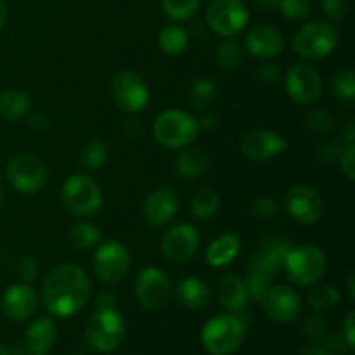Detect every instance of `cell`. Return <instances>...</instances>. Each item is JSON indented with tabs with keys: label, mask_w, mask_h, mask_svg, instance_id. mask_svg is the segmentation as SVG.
<instances>
[{
	"label": "cell",
	"mask_w": 355,
	"mask_h": 355,
	"mask_svg": "<svg viewBox=\"0 0 355 355\" xmlns=\"http://www.w3.org/2000/svg\"><path fill=\"white\" fill-rule=\"evenodd\" d=\"M90 279L75 263L55 266L42 284V302L49 314L66 319L78 314L90 298Z\"/></svg>",
	"instance_id": "1"
},
{
	"label": "cell",
	"mask_w": 355,
	"mask_h": 355,
	"mask_svg": "<svg viewBox=\"0 0 355 355\" xmlns=\"http://www.w3.org/2000/svg\"><path fill=\"white\" fill-rule=\"evenodd\" d=\"M290 248V239L277 232L267 234L260 239L259 246L250 255L248 266H246L245 283L250 298L259 302L262 300L267 290L272 286L279 270L283 269V260Z\"/></svg>",
	"instance_id": "2"
},
{
	"label": "cell",
	"mask_w": 355,
	"mask_h": 355,
	"mask_svg": "<svg viewBox=\"0 0 355 355\" xmlns=\"http://www.w3.org/2000/svg\"><path fill=\"white\" fill-rule=\"evenodd\" d=\"M246 338V322L239 314H218L201 328V343L211 355H231Z\"/></svg>",
	"instance_id": "3"
},
{
	"label": "cell",
	"mask_w": 355,
	"mask_h": 355,
	"mask_svg": "<svg viewBox=\"0 0 355 355\" xmlns=\"http://www.w3.org/2000/svg\"><path fill=\"white\" fill-rule=\"evenodd\" d=\"M283 269L288 279L302 288H309L319 283L328 269L326 253L318 245L291 246L283 260Z\"/></svg>",
	"instance_id": "4"
},
{
	"label": "cell",
	"mask_w": 355,
	"mask_h": 355,
	"mask_svg": "<svg viewBox=\"0 0 355 355\" xmlns=\"http://www.w3.org/2000/svg\"><path fill=\"white\" fill-rule=\"evenodd\" d=\"M200 134L198 120L182 110H166L155 118L153 135L166 149H184L193 144Z\"/></svg>",
	"instance_id": "5"
},
{
	"label": "cell",
	"mask_w": 355,
	"mask_h": 355,
	"mask_svg": "<svg viewBox=\"0 0 355 355\" xmlns=\"http://www.w3.org/2000/svg\"><path fill=\"white\" fill-rule=\"evenodd\" d=\"M61 203L75 217L87 218L101 210L103 193L89 173H73L61 186Z\"/></svg>",
	"instance_id": "6"
},
{
	"label": "cell",
	"mask_w": 355,
	"mask_h": 355,
	"mask_svg": "<svg viewBox=\"0 0 355 355\" xmlns=\"http://www.w3.org/2000/svg\"><path fill=\"white\" fill-rule=\"evenodd\" d=\"M338 30L329 21H311L295 33L291 45L300 58L319 61L331 55L338 47Z\"/></svg>",
	"instance_id": "7"
},
{
	"label": "cell",
	"mask_w": 355,
	"mask_h": 355,
	"mask_svg": "<svg viewBox=\"0 0 355 355\" xmlns=\"http://www.w3.org/2000/svg\"><path fill=\"white\" fill-rule=\"evenodd\" d=\"M132 259L127 246L116 239L101 241L96 246L92 259V269L97 279L103 284H118L127 277Z\"/></svg>",
	"instance_id": "8"
},
{
	"label": "cell",
	"mask_w": 355,
	"mask_h": 355,
	"mask_svg": "<svg viewBox=\"0 0 355 355\" xmlns=\"http://www.w3.org/2000/svg\"><path fill=\"white\" fill-rule=\"evenodd\" d=\"M125 321L116 309H97L87 324V340L96 350L110 354L121 345Z\"/></svg>",
	"instance_id": "9"
},
{
	"label": "cell",
	"mask_w": 355,
	"mask_h": 355,
	"mask_svg": "<svg viewBox=\"0 0 355 355\" xmlns=\"http://www.w3.org/2000/svg\"><path fill=\"white\" fill-rule=\"evenodd\" d=\"M7 182L21 194L40 193L47 184V166L38 156L28 155H16L6 166Z\"/></svg>",
	"instance_id": "10"
},
{
	"label": "cell",
	"mask_w": 355,
	"mask_h": 355,
	"mask_svg": "<svg viewBox=\"0 0 355 355\" xmlns=\"http://www.w3.org/2000/svg\"><path fill=\"white\" fill-rule=\"evenodd\" d=\"M250 19V10L243 0H214L207 7V24L222 38L241 33Z\"/></svg>",
	"instance_id": "11"
},
{
	"label": "cell",
	"mask_w": 355,
	"mask_h": 355,
	"mask_svg": "<svg viewBox=\"0 0 355 355\" xmlns=\"http://www.w3.org/2000/svg\"><path fill=\"white\" fill-rule=\"evenodd\" d=\"M135 298L148 311L166 307L172 298V284L165 270L156 266H148L139 270L135 277Z\"/></svg>",
	"instance_id": "12"
},
{
	"label": "cell",
	"mask_w": 355,
	"mask_h": 355,
	"mask_svg": "<svg viewBox=\"0 0 355 355\" xmlns=\"http://www.w3.org/2000/svg\"><path fill=\"white\" fill-rule=\"evenodd\" d=\"M284 208L293 222L312 225L324 214V203L318 189L309 184H295L284 194Z\"/></svg>",
	"instance_id": "13"
},
{
	"label": "cell",
	"mask_w": 355,
	"mask_h": 355,
	"mask_svg": "<svg viewBox=\"0 0 355 355\" xmlns=\"http://www.w3.org/2000/svg\"><path fill=\"white\" fill-rule=\"evenodd\" d=\"M200 248V232L189 222L172 225L159 241V252L166 262L186 263Z\"/></svg>",
	"instance_id": "14"
},
{
	"label": "cell",
	"mask_w": 355,
	"mask_h": 355,
	"mask_svg": "<svg viewBox=\"0 0 355 355\" xmlns=\"http://www.w3.org/2000/svg\"><path fill=\"white\" fill-rule=\"evenodd\" d=\"M284 89L293 103L300 106H312L322 94V78L314 66L300 62L286 71Z\"/></svg>",
	"instance_id": "15"
},
{
	"label": "cell",
	"mask_w": 355,
	"mask_h": 355,
	"mask_svg": "<svg viewBox=\"0 0 355 355\" xmlns=\"http://www.w3.org/2000/svg\"><path fill=\"white\" fill-rule=\"evenodd\" d=\"M113 97L127 113H141L149 103V87L144 76L134 69H123L113 80Z\"/></svg>",
	"instance_id": "16"
},
{
	"label": "cell",
	"mask_w": 355,
	"mask_h": 355,
	"mask_svg": "<svg viewBox=\"0 0 355 355\" xmlns=\"http://www.w3.org/2000/svg\"><path fill=\"white\" fill-rule=\"evenodd\" d=\"M288 141L269 128H255L239 141V151L250 162H267L286 151Z\"/></svg>",
	"instance_id": "17"
},
{
	"label": "cell",
	"mask_w": 355,
	"mask_h": 355,
	"mask_svg": "<svg viewBox=\"0 0 355 355\" xmlns=\"http://www.w3.org/2000/svg\"><path fill=\"white\" fill-rule=\"evenodd\" d=\"M260 302L266 314L279 324H291L302 312L300 295L286 284H272Z\"/></svg>",
	"instance_id": "18"
},
{
	"label": "cell",
	"mask_w": 355,
	"mask_h": 355,
	"mask_svg": "<svg viewBox=\"0 0 355 355\" xmlns=\"http://www.w3.org/2000/svg\"><path fill=\"white\" fill-rule=\"evenodd\" d=\"M179 194L172 187H158L146 196L142 203V218L153 227H162L170 224L179 214Z\"/></svg>",
	"instance_id": "19"
},
{
	"label": "cell",
	"mask_w": 355,
	"mask_h": 355,
	"mask_svg": "<svg viewBox=\"0 0 355 355\" xmlns=\"http://www.w3.org/2000/svg\"><path fill=\"white\" fill-rule=\"evenodd\" d=\"M245 49L252 58L269 61L277 58L284 49V37L270 24H257L245 35Z\"/></svg>",
	"instance_id": "20"
},
{
	"label": "cell",
	"mask_w": 355,
	"mask_h": 355,
	"mask_svg": "<svg viewBox=\"0 0 355 355\" xmlns=\"http://www.w3.org/2000/svg\"><path fill=\"white\" fill-rule=\"evenodd\" d=\"M38 309V297L30 284L17 283L6 290L2 297V311L10 321H28Z\"/></svg>",
	"instance_id": "21"
},
{
	"label": "cell",
	"mask_w": 355,
	"mask_h": 355,
	"mask_svg": "<svg viewBox=\"0 0 355 355\" xmlns=\"http://www.w3.org/2000/svg\"><path fill=\"white\" fill-rule=\"evenodd\" d=\"M215 295H217L218 304L231 314H241L248 307V288H246L245 279L238 274H224L217 281Z\"/></svg>",
	"instance_id": "22"
},
{
	"label": "cell",
	"mask_w": 355,
	"mask_h": 355,
	"mask_svg": "<svg viewBox=\"0 0 355 355\" xmlns=\"http://www.w3.org/2000/svg\"><path fill=\"white\" fill-rule=\"evenodd\" d=\"M241 252V238L236 232H224L217 236L205 250V260L214 269H224L238 259Z\"/></svg>",
	"instance_id": "23"
},
{
	"label": "cell",
	"mask_w": 355,
	"mask_h": 355,
	"mask_svg": "<svg viewBox=\"0 0 355 355\" xmlns=\"http://www.w3.org/2000/svg\"><path fill=\"white\" fill-rule=\"evenodd\" d=\"M175 297L186 309L198 311L210 304L211 290L201 277L186 276L177 283Z\"/></svg>",
	"instance_id": "24"
},
{
	"label": "cell",
	"mask_w": 355,
	"mask_h": 355,
	"mask_svg": "<svg viewBox=\"0 0 355 355\" xmlns=\"http://www.w3.org/2000/svg\"><path fill=\"white\" fill-rule=\"evenodd\" d=\"M55 336H58V331H55L54 321L47 315H42L28 326L24 343L31 352H49L54 347Z\"/></svg>",
	"instance_id": "25"
},
{
	"label": "cell",
	"mask_w": 355,
	"mask_h": 355,
	"mask_svg": "<svg viewBox=\"0 0 355 355\" xmlns=\"http://www.w3.org/2000/svg\"><path fill=\"white\" fill-rule=\"evenodd\" d=\"M208 163H210V158H208L203 149L187 146L177 156L175 163H173V170H175L180 179H196L208 168Z\"/></svg>",
	"instance_id": "26"
},
{
	"label": "cell",
	"mask_w": 355,
	"mask_h": 355,
	"mask_svg": "<svg viewBox=\"0 0 355 355\" xmlns=\"http://www.w3.org/2000/svg\"><path fill=\"white\" fill-rule=\"evenodd\" d=\"M31 101L26 92L19 89H6L0 92V118L6 121H17L30 113Z\"/></svg>",
	"instance_id": "27"
},
{
	"label": "cell",
	"mask_w": 355,
	"mask_h": 355,
	"mask_svg": "<svg viewBox=\"0 0 355 355\" xmlns=\"http://www.w3.org/2000/svg\"><path fill=\"white\" fill-rule=\"evenodd\" d=\"M218 99V87L217 83L211 78H207V76H201V78H196L191 85L189 94H187V101H189L191 107L194 111H200V113H205V111L210 110Z\"/></svg>",
	"instance_id": "28"
},
{
	"label": "cell",
	"mask_w": 355,
	"mask_h": 355,
	"mask_svg": "<svg viewBox=\"0 0 355 355\" xmlns=\"http://www.w3.org/2000/svg\"><path fill=\"white\" fill-rule=\"evenodd\" d=\"M189 45V33L179 24H168L158 33V47L166 55H180Z\"/></svg>",
	"instance_id": "29"
},
{
	"label": "cell",
	"mask_w": 355,
	"mask_h": 355,
	"mask_svg": "<svg viewBox=\"0 0 355 355\" xmlns=\"http://www.w3.org/2000/svg\"><path fill=\"white\" fill-rule=\"evenodd\" d=\"M68 239L76 250H92L103 241V232L92 222L80 220L69 227Z\"/></svg>",
	"instance_id": "30"
},
{
	"label": "cell",
	"mask_w": 355,
	"mask_h": 355,
	"mask_svg": "<svg viewBox=\"0 0 355 355\" xmlns=\"http://www.w3.org/2000/svg\"><path fill=\"white\" fill-rule=\"evenodd\" d=\"M107 162V144L99 137H92L80 149V165L87 172H97Z\"/></svg>",
	"instance_id": "31"
},
{
	"label": "cell",
	"mask_w": 355,
	"mask_h": 355,
	"mask_svg": "<svg viewBox=\"0 0 355 355\" xmlns=\"http://www.w3.org/2000/svg\"><path fill=\"white\" fill-rule=\"evenodd\" d=\"M220 207V196L210 187H201L191 200V214L196 220H208L217 214Z\"/></svg>",
	"instance_id": "32"
},
{
	"label": "cell",
	"mask_w": 355,
	"mask_h": 355,
	"mask_svg": "<svg viewBox=\"0 0 355 355\" xmlns=\"http://www.w3.org/2000/svg\"><path fill=\"white\" fill-rule=\"evenodd\" d=\"M309 305L318 312H326L340 304V291L335 284L315 283L307 295Z\"/></svg>",
	"instance_id": "33"
},
{
	"label": "cell",
	"mask_w": 355,
	"mask_h": 355,
	"mask_svg": "<svg viewBox=\"0 0 355 355\" xmlns=\"http://www.w3.org/2000/svg\"><path fill=\"white\" fill-rule=\"evenodd\" d=\"M215 61L222 69H236L243 61V47L234 38H224L215 49Z\"/></svg>",
	"instance_id": "34"
},
{
	"label": "cell",
	"mask_w": 355,
	"mask_h": 355,
	"mask_svg": "<svg viewBox=\"0 0 355 355\" xmlns=\"http://www.w3.org/2000/svg\"><path fill=\"white\" fill-rule=\"evenodd\" d=\"M165 16L172 21H189L200 9V0H162Z\"/></svg>",
	"instance_id": "35"
},
{
	"label": "cell",
	"mask_w": 355,
	"mask_h": 355,
	"mask_svg": "<svg viewBox=\"0 0 355 355\" xmlns=\"http://www.w3.org/2000/svg\"><path fill=\"white\" fill-rule=\"evenodd\" d=\"M333 96L340 101L355 99V73L352 69H340L331 78Z\"/></svg>",
	"instance_id": "36"
},
{
	"label": "cell",
	"mask_w": 355,
	"mask_h": 355,
	"mask_svg": "<svg viewBox=\"0 0 355 355\" xmlns=\"http://www.w3.org/2000/svg\"><path fill=\"white\" fill-rule=\"evenodd\" d=\"M277 214H279V205L270 196L257 198L250 207V215L259 224H269L270 220L277 217Z\"/></svg>",
	"instance_id": "37"
},
{
	"label": "cell",
	"mask_w": 355,
	"mask_h": 355,
	"mask_svg": "<svg viewBox=\"0 0 355 355\" xmlns=\"http://www.w3.org/2000/svg\"><path fill=\"white\" fill-rule=\"evenodd\" d=\"M335 127V118L326 110H312L305 118V128L311 134L324 135L329 134Z\"/></svg>",
	"instance_id": "38"
},
{
	"label": "cell",
	"mask_w": 355,
	"mask_h": 355,
	"mask_svg": "<svg viewBox=\"0 0 355 355\" xmlns=\"http://www.w3.org/2000/svg\"><path fill=\"white\" fill-rule=\"evenodd\" d=\"M277 9L286 19L304 21L311 16L312 3L311 0H279Z\"/></svg>",
	"instance_id": "39"
},
{
	"label": "cell",
	"mask_w": 355,
	"mask_h": 355,
	"mask_svg": "<svg viewBox=\"0 0 355 355\" xmlns=\"http://www.w3.org/2000/svg\"><path fill=\"white\" fill-rule=\"evenodd\" d=\"M304 335L312 342H321L328 335V321L321 312L312 314L304 322Z\"/></svg>",
	"instance_id": "40"
},
{
	"label": "cell",
	"mask_w": 355,
	"mask_h": 355,
	"mask_svg": "<svg viewBox=\"0 0 355 355\" xmlns=\"http://www.w3.org/2000/svg\"><path fill=\"white\" fill-rule=\"evenodd\" d=\"M321 6L329 23H343L349 16L350 0H321Z\"/></svg>",
	"instance_id": "41"
},
{
	"label": "cell",
	"mask_w": 355,
	"mask_h": 355,
	"mask_svg": "<svg viewBox=\"0 0 355 355\" xmlns=\"http://www.w3.org/2000/svg\"><path fill=\"white\" fill-rule=\"evenodd\" d=\"M14 270H16V276L21 283L30 284L38 277V270H40V267H38V262L35 257L26 255V257H21V259L17 260L16 269Z\"/></svg>",
	"instance_id": "42"
},
{
	"label": "cell",
	"mask_w": 355,
	"mask_h": 355,
	"mask_svg": "<svg viewBox=\"0 0 355 355\" xmlns=\"http://www.w3.org/2000/svg\"><path fill=\"white\" fill-rule=\"evenodd\" d=\"M255 80L259 85L263 87H274L279 83L281 80V69L277 64H270V62H266V64L260 66L255 73Z\"/></svg>",
	"instance_id": "43"
},
{
	"label": "cell",
	"mask_w": 355,
	"mask_h": 355,
	"mask_svg": "<svg viewBox=\"0 0 355 355\" xmlns=\"http://www.w3.org/2000/svg\"><path fill=\"white\" fill-rule=\"evenodd\" d=\"M340 168L349 180L355 179V144H347L338 156Z\"/></svg>",
	"instance_id": "44"
},
{
	"label": "cell",
	"mask_w": 355,
	"mask_h": 355,
	"mask_svg": "<svg viewBox=\"0 0 355 355\" xmlns=\"http://www.w3.org/2000/svg\"><path fill=\"white\" fill-rule=\"evenodd\" d=\"M340 153H342V149H340V146L336 142H324L315 151V158H318V162L321 165H331V163H335L338 159Z\"/></svg>",
	"instance_id": "45"
},
{
	"label": "cell",
	"mask_w": 355,
	"mask_h": 355,
	"mask_svg": "<svg viewBox=\"0 0 355 355\" xmlns=\"http://www.w3.org/2000/svg\"><path fill=\"white\" fill-rule=\"evenodd\" d=\"M322 347L328 350L329 355H347L349 352H352L350 347L347 345L345 338L342 336V333H333L329 336L326 335V342Z\"/></svg>",
	"instance_id": "46"
},
{
	"label": "cell",
	"mask_w": 355,
	"mask_h": 355,
	"mask_svg": "<svg viewBox=\"0 0 355 355\" xmlns=\"http://www.w3.org/2000/svg\"><path fill=\"white\" fill-rule=\"evenodd\" d=\"M342 336L345 338L347 345L350 347V350L355 349V312L349 311L347 312L345 319L342 321Z\"/></svg>",
	"instance_id": "47"
},
{
	"label": "cell",
	"mask_w": 355,
	"mask_h": 355,
	"mask_svg": "<svg viewBox=\"0 0 355 355\" xmlns=\"http://www.w3.org/2000/svg\"><path fill=\"white\" fill-rule=\"evenodd\" d=\"M97 309H116V297L110 290L101 291L97 297Z\"/></svg>",
	"instance_id": "48"
},
{
	"label": "cell",
	"mask_w": 355,
	"mask_h": 355,
	"mask_svg": "<svg viewBox=\"0 0 355 355\" xmlns=\"http://www.w3.org/2000/svg\"><path fill=\"white\" fill-rule=\"evenodd\" d=\"M125 134H127L130 139H137L139 135L142 134L141 120H139V118H135V116L128 118L127 123H125Z\"/></svg>",
	"instance_id": "49"
},
{
	"label": "cell",
	"mask_w": 355,
	"mask_h": 355,
	"mask_svg": "<svg viewBox=\"0 0 355 355\" xmlns=\"http://www.w3.org/2000/svg\"><path fill=\"white\" fill-rule=\"evenodd\" d=\"M49 125H51V120H49L47 114H44V113H37L30 118L31 130L44 132V130H47Z\"/></svg>",
	"instance_id": "50"
},
{
	"label": "cell",
	"mask_w": 355,
	"mask_h": 355,
	"mask_svg": "<svg viewBox=\"0 0 355 355\" xmlns=\"http://www.w3.org/2000/svg\"><path fill=\"white\" fill-rule=\"evenodd\" d=\"M198 125H200V128H205V130H214L218 125V116L210 113V111H205L200 120H198Z\"/></svg>",
	"instance_id": "51"
},
{
	"label": "cell",
	"mask_w": 355,
	"mask_h": 355,
	"mask_svg": "<svg viewBox=\"0 0 355 355\" xmlns=\"http://www.w3.org/2000/svg\"><path fill=\"white\" fill-rule=\"evenodd\" d=\"M300 355H329L328 350L324 349L322 345H318V343H311V345L304 347L302 349Z\"/></svg>",
	"instance_id": "52"
},
{
	"label": "cell",
	"mask_w": 355,
	"mask_h": 355,
	"mask_svg": "<svg viewBox=\"0 0 355 355\" xmlns=\"http://www.w3.org/2000/svg\"><path fill=\"white\" fill-rule=\"evenodd\" d=\"M7 19H9V9H7L6 3L0 0V30H2L3 26H6Z\"/></svg>",
	"instance_id": "53"
},
{
	"label": "cell",
	"mask_w": 355,
	"mask_h": 355,
	"mask_svg": "<svg viewBox=\"0 0 355 355\" xmlns=\"http://www.w3.org/2000/svg\"><path fill=\"white\" fill-rule=\"evenodd\" d=\"M255 3L259 7H262V9L270 10V9H276L277 3H279V0H255Z\"/></svg>",
	"instance_id": "54"
},
{
	"label": "cell",
	"mask_w": 355,
	"mask_h": 355,
	"mask_svg": "<svg viewBox=\"0 0 355 355\" xmlns=\"http://www.w3.org/2000/svg\"><path fill=\"white\" fill-rule=\"evenodd\" d=\"M345 146L347 144H355V125L350 123L345 130Z\"/></svg>",
	"instance_id": "55"
},
{
	"label": "cell",
	"mask_w": 355,
	"mask_h": 355,
	"mask_svg": "<svg viewBox=\"0 0 355 355\" xmlns=\"http://www.w3.org/2000/svg\"><path fill=\"white\" fill-rule=\"evenodd\" d=\"M349 297H350V300H354L355 298V274L352 272L349 276Z\"/></svg>",
	"instance_id": "56"
},
{
	"label": "cell",
	"mask_w": 355,
	"mask_h": 355,
	"mask_svg": "<svg viewBox=\"0 0 355 355\" xmlns=\"http://www.w3.org/2000/svg\"><path fill=\"white\" fill-rule=\"evenodd\" d=\"M14 355H47V352H31V350L24 349V350H17Z\"/></svg>",
	"instance_id": "57"
},
{
	"label": "cell",
	"mask_w": 355,
	"mask_h": 355,
	"mask_svg": "<svg viewBox=\"0 0 355 355\" xmlns=\"http://www.w3.org/2000/svg\"><path fill=\"white\" fill-rule=\"evenodd\" d=\"M0 355H9V352H7V349L3 345H0Z\"/></svg>",
	"instance_id": "58"
},
{
	"label": "cell",
	"mask_w": 355,
	"mask_h": 355,
	"mask_svg": "<svg viewBox=\"0 0 355 355\" xmlns=\"http://www.w3.org/2000/svg\"><path fill=\"white\" fill-rule=\"evenodd\" d=\"M2 205H3V193L2 189H0V208H2Z\"/></svg>",
	"instance_id": "59"
}]
</instances>
